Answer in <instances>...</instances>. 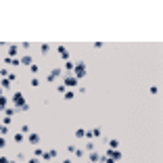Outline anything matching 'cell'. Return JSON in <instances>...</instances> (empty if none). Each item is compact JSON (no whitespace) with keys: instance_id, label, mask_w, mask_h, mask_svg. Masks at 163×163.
I'll return each instance as SVG.
<instances>
[{"instance_id":"15","label":"cell","mask_w":163,"mask_h":163,"mask_svg":"<svg viewBox=\"0 0 163 163\" xmlns=\"http://www.w3.org/2000/svg\"><path fill=\"white\" fill-rule=\"evenodd\" d=\"M2 113H4V115H6V117H13V115H15V113H17V109H15V107H6V109H4V111H2Z\"/></svg>"},{"instance_id":"16","label":"cell","mask_w":163,"mask_h":163,"mask_svg":"<svg viewBox=\"0 0 163 163\" xmlns=\"http://www.w3.org/2000/svg\"><path fill=\"white\" fill-rule=\"evenodd\" d=\"M90 132H92V138H103V128H94Z\"/></svg>"},{"instance_id":"8","label":"cell","mask_w":163,"mask_h":163,"mask_svg":"<svg viewBox=\"0 0 163 163\" xmlns=\"http://www.w3.org/2000/svg\"><path fill=\"white\" fill-rule=\"evenodd\" d=\"M57 52H59V57L63 59V63H65V61H69V50H67L65 46H57Z\"/></svg>"},{"instance_id":"25","label":"cell","mask_w":163,"mask_h":163,"mask_svg":"<svg viewBox=\"0 0 163 163\" xmlns=\"http://www.w3.org/2000/svg\"><path fill=\"white\" fill-rule=\"evenodd\" d=\"M63 96H65V100H73V98H75V92H73V90H67Z\"/></svg>"},{"instance_id":"20","label":"cell","mask_w":163,"mask_h":163,"mask_svg":"<svg viewBox=\"0 0 163 163\" xmlns=\"http://www.w3.org/2000/svg\"><path fill=\"white\" fill-rule=\"evenodd\" d=\"M73 155H75V159H84V157H86V151H84V149H75Z\"/></svg>"},{"instance_id":"32","label":"cell","mask_w":163,"mask_h":163,"mask_svg":"<svg viewBox=\"0 0 163 163\" xmlns=\"http://www.w3.org/2000/svg\"><path fill=\"white\" fill-rule=\"evenodd\" d=\"M0 78H8V69H6V67L0 69Z\"/></svg>"},{"instance_id":"21","label":"cell","mask_w":163,"mask_h":163,"mask_svg":"<svg viewBox=\"0 0 163 163\" xmlns=\"http://www.w3.org/2000/svg\"><path fill=\"white\" fill-rule=\"evenodd\" d=\"M75 138H78V140L86 138V130H84V128H78V130H75Z\"/></svg>"},{"instance_id":"1","label":"cell","mask_w":163,"mask_h":163,"mask_svg":"<svg viewBox=\"0 0 163 163\" xmlns=\"http://www.w3.org/2000/svg\"><path fill=\"white\" fill-rule=\"evenodd\" d=\"M11 103H13V107L17 109V113L21 111V113H27L29 111V105H27V100H25V94L23 92H13V96H11Z\"/></svg>"},{"instance_id":"11","label":"cell","mask_w":163,"mask_h":163,"mask_svg":"<svg viewBox=\"0 0 163 163\" xmlns=\"http://www.w3.org/2000/svg\"><path fill=\"white\" fill-rule=\"evenodd\" d=\"M17 48H19L17 44H8V54H6V57H13V59H15V57H17Z\"/></svg>"},{"instance_id":"22","label":"cell","mask_w":163,"mask_h":163,"mask_svg":"<svg viewBox=\"0 0 163 163\" xmlns=\"http://www.w3.org/2000/svg\"><path fill=\"white\" fill-rule=\"evenodd\" d=\"M19 132H21V134H23V136H27V134H29V132H32V128H29V125H27V123H23V125H21V128H19Z\"/></svg>"},{"instance_id":"2","label":"cell","mask_w":163,"mask_h":163,"mask_svg":"<svg viewBox=\"0 0 163 163\" xmlns=\"http://www.w3.org/2000/svg\"><path fill=\"white\" fill-rule=\"evenodd\" d=\"M86 73H88V67H86V63H84V61L75 63V69H73V78H75V80H82V78H86Z\"/></svg>"},{"instance_id":"18","label":"cell","mask_w":163,"mask_h":163,"mask_svg":"<svg viewBox=\"0 0 163 163\" xmlns=\"http://www.w3.org/2000/svg\"><path fill=\"white\" fill-rule=\"evenodd\" d=\"M6 107H8V98H6V96H0V113H2Z\"/></svg>"},{"instance_id":"33","label":"cell","mask_w":163,"mask_h":163,"mask_svg":"<svg viewBox=\"0 0 163 163\" xmlns=\"http://www.w3.org/2000/svg\"><path fill=\"white\" fill-rule=\"evenodd\" d=\"M0 149H6V138L0 136Z\"/></svg>"},{"instance_id":"12","label":"cell","mask_w":163,"mask_h":163,"mask_svg":"<svg viewBox=\"0 0 163 163\" xmlns=\"http://www.w3.org/2000/svg\"><path fill=\"white\" fill-rule=\"evenodd\" d=\"M19 63H21V65H27V67H29V65L34 63V59H32L29 54H25V57H21V59H19Z\"/></svg>"},{"instance_id":"7","label":"cell","mask_w":163,"mask_h":163,"mask_svg":"<svg viewBox=\"0 0 163 163\" xmlns=\"http://www.w3.org/2000/svg\"><path fill=\"white\" fill-rule=\"evenodd\" d=\"M57 155H59V153H57V149H50V151H46V153L42 155V159H44V161H54V159H57Z\"/></svg>"},{"instance_id":"36","label":"cell","mask_w":163,"mask_h":163,"mask_svg":"<svg viewBox=\"0 0 163 163\" xmlns=\"http://www.w3.org/2000/svg\"><path fill=\"white\" fill-rule=\"evenodd\" d=\"M78 94H86V88L84 86H78Z\"/></svg>"},{"instance_id":"6","label":"cell","mask_w":163,"mask_h":163,"mask_svg":"<svg viewBox=\"0 0 163 163\" xmlns=\"http://www.w3.org/2000/svg\"><path fill=\"white\" fill-rule=\"evenodd\" d=\"M107 157H111V159H115V161H121L123 159V155H121V151L119 149H107V153H105Z\"/></svg>"},{"instance_id":"3","label":"cell","mask_w":163,"mask_h":163,"mask_svg":"<svg viewBox=\"0 0 163 163\" xmlns=\"http://www.w3.org/2000/svg\"><path fill=\"white\" fill-rule=\"evenodd\" d=\"M59 78H63V69H61V67H54V69L46 75V82H48V84H54Z\"/></svg>"},{"instance_id":"14","label":"cell","mask_w":163,"mask_h":163,"mask_svg":"<svg viewBox=\"0 0 163 163\" xmlns=\"http://www.w3.org/2000/svg\"><path fill=\"white\" fill-rule=\"evenodd\" d=\"M11 84H13V82L8 80V78H4V80H0V88H2V90H8V88H11Z\"/></svg>"},{"instance_id":"38","label":"cell","mask_w":163,"mask_h":163,"mask_svg":"<svg viewBox=\"0 0 163 163\" xmlns=\"http://www.w3.org/2000/svg\"><path fill=\"white\" fill-rule=\"evenodd\" d=\"M0 163H11V159L8 157H0Z\"/></svg>"},{"instance_id":"10","label":"cell","mask_w":163,"mask_h":163,"mask_svg":"<svg viewBox=\"0 0 163 163\" xmlns=\"http://www.w3.org/2000/svg\"><path fill=\"white\" fill-rule=\"evenodd\" d=\"M105 144H107V149H119V140L117 138H105Z\"/></svg>"},{"instance_id":"26","label":"cell","mask_w":163,"mask_h":163,"mask_svg":"<svg viewBox=\"0 0 163 163\" xmlns=\"http://www.w3.org/2000/svg\"><path fill=\"white\" fill-rule=\"evenodd\" d=\"M29 86H32V88H38V86H40V80H38L36 75H32V80H29Z\"/></svg>"},{"instance_id":"30","label":"cell","mask_w":163,"mask_h":163,"mask_svg":"<svg viewBox=\"0 0 163 163\" xmlns=\"http://www.w3.org/2000/svg\"><path fill=\"white\" fill-rule=\"evenodd\" d=\"M57 92H59V94H65V92H67V88H65L63 84H59V86H57Z\"/></svg>"},{"instance_id":"29","label":"cell","mask_w":163,"mask_h":163,"mask_svg":"<svg viewBox=\"0 0 163 163\" xmlns=\"http://www.w3.org/2000/svg\"><path fill=\"white\" fill-rule=\"evenodd\" d=\"M8 134V125H2L0 123V136H6Z\"/></svg>"},{"instance_id":"23","label":"cell","mask_w":163,"mask_h":163,"mask_svg":"<svg viewBox=\"0 0 163 163\" xmlns=\"http://www.w3.org/2000/svg\"><path fill=\"white\" fill-rule=\"evenodd\" d=\"M21 142H25V136H23L21 132H17V134H15V144H21Z\"/></svg>"},{"instance_id":"9","label":"cell","mask_w":163,"mask_h":163,"mask_svg":"<svg viewBox=\"0 0 163 163\" xmlns=\"http://www.w3.org/2000/svg\"><path fill=\"white\" fill-rule=\"evenodd\" d=\"M2 61H4L8 67H19V65H21V63H19V57H15V59H13V57H4Z\"/></svg>"},{"instance_id":"40","label":"cell","mask_w":163,"mask_h":163,"mask_svg":"<svg viewBox=\"0 0 163 163\" xmlns=\"http://www.w3.org/2000/svg\"><path fill=\"white\" fill-rule=\"evenodd\" d=\"M0 96H4V90H2V88H0Z\"/></svg>"},{"instance_id":"34","label":"cell","mask_w":163,"mask_h":163,"mask_svg":"<svg viewBox=\"0 0 163 163\" xmlns=\"http://www.w3.org/2000/svg\"><path fill=\"white\" fill-rule=\"evenodd\" d=\"M8 123H11V117L4 115V117H2V125H8Z\"/></svg>"},{"instance_id":"19","label":"cell","mask_w":163,"mask_h":163,"mask_svg":"<svg viewBox=\"0 0 163 163\" xmlns=\"http://www.w3.org/2000/svg\"><path fill=\"white\" fill-rule=\"evenodd\" d=\"M90 161H92V163H98V161H100V153L92 151V153H90Z\"/></svg>"},{"instance_id":"37","label":"cell","mask_w":163,"mask_h":163,"mask_svg":"<svg viewBox=\"0 0 163 163\" xmlns=\"http://www.w3.org/2000/svg\"><path fill=\"white\" fill-rule=\"evenodd\" d=\"M27 163H40V159L38 157H32V159H27Z\"/></svg>"},{"instance_id":"17","label":"cell","mask_w":163,"mask_h":163,"mask_svg":"<svg viewBox=\"0 0 163 163\" xmlns=\"http://www.w3.org/2000/svg\"><path fill=\"white\" fill-rule=\"evenodd\" d=\"M94 149H96V144H94L92 140H88V142H86V146H84V151H86V153H92Z\"/></svg>"},{"instance_id":"5","label":"cell","mask_w":163,"mask_h":163,"mask_svg":"<svg viewBox=\"0 0 163 163\" xmlns=\"http://www.w3.org/2000/svg\"><path fill=\"white\" fill-rule=\"evenodd\" d=\"M25 140H27V142H29L32 146H38L42 138H40V134H38V132H29V134L25 136Z\"/></svg>"},{"instance_id":"39","label":"cell","mask_w":163,"mask_h":163,"mask_svg":"<svg viewBox=\"0 0 163 163\" xmlns=\"http://www.w3.org/2000/svg\"><path fill=\"white\" fill-rule=\"evenodd\" d=\"M61 163H73V161H71V159H63Z\"/></svg>"},{"instance_id":"28","label":"cell","mask_w":163,"mask_h":163,"mask_svg":"<svg viewBox=\"0 0 163 163\" xmlns=\"http://www.w3.org/2000/svg\"><path fill=\"white\" fill-rule=\"evenodd\" d=\"M48 50H50V46H48V44H42V48H40L42 57H48Z\"/></svg>"},{"instance_id":"27","label":"cell","mask_w":163,"mask_h":163,"mask_svg":"<svg viewBox=\"0 0 163 163\" xmlns=\"http://www.w3.org/2000/svg\"><path fill=\"white\" fill-rule=\"evenodd\" d=\"M44 153H46V151H44L42 146H36V149H34V155H36L38 159H40V157H42V155H44Z\"/></svg>"},{"instance_id":"4","label":"cell","mask_w":163,"mask_h":163,"mask_svg":"<svg viewBox=\"0 0 163 163\" xmlns=\"http://www.w3.org/2000/svg\"><path fill=\"white\" fill-rule=\"evenodd\" d=\"M78 84H80V80H75V78H73V73H69V75H65V78H63V86H65L67 90L78 88Z\"/></svg>"},{"instance_id":"31","label":"cell","mask_w":163,"mask_h":163,"mask_svg":"<svg viewBox=\"0 0 163 163\" xmlns=\"http://www.w3.org/2000/svg\"><path fill=\"white\" fill-rule=\"evenodd\" d=\"M151 94L153 96H159V86H151Z\"/></svg>"},{"instance_id":"13","label":"cell","mask_w":163,"mask_h":163,"mask_svg":"<svg viewBox=\"0 0 163 163\" xmlns=\"http://www.w3.org/2000/svg\"><path fill=\"white\" fill-rule=\"evenodd\" d=\"M75 69V63H71V61H65V65H63V71H67V73H71Z\"/></svg>"},{"instance_id":"35","label":"cell","mask_w":163,"mask_h":163,"mask_svg":"<svg viewBox=\"0 0 163 163\" xmlns=\"http://www.w3.org/2000/svg\"><path fill=\"white\" fill-rule=\"evenodd\" d=\"M8 80H11L13 84H15V82H17V75H15V73H8Z\"/></svg>"},{"instance_id":"24","label":"cell","mask_w":163,"mask_h":163,"mask_svg":"<svg viewBox=\"0 0 163 163\" xmlns=\"http://www.w3.org/2000/svg\"><path fill=\"white\" fill-rule=\"evenodd\" d=\"M29 71H32V75H36V73L40 71V65H38V63H32V65H29Z\"/></svg>"}]
</instances>
